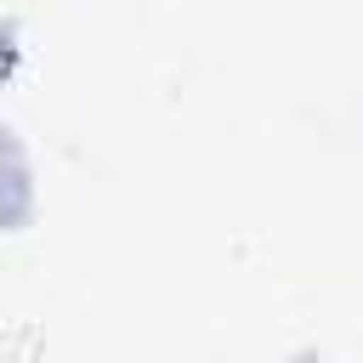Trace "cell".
<instances>
[{
  "instance_id": "2",
  "label": "cell",
  "mask_w": 363,
  "mask_h": 363,
  "mask_svg": "<svg viewBox=\"0 0 363 363\" xmlns=\"http://www.w3.org/2000/svg\"><path fill=\"white\" fill-rule=\"evenodd\" d=\"M17 62H23V34L17 23H0V85L17 74Z\"/></svg>"
},
{
  "instance_id": "1",
  "label": "cell",
  "mask_w": 363,
  "mask_h": 363,
  "mask_svg": "<svg viewBox=\"0 0 363 363\" xmlns=\"http://www.w3.org/2000/svg\"><path fill=\"white\" fill-rule=\"evenodd\" d=\"M40 221V170H34V147L23 142V130L11 119H0V233L17 238Z\"/></svg>"
}]
</instances>
